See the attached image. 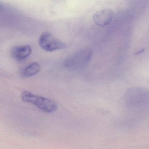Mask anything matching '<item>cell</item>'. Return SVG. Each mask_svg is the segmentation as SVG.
Wrapping results in <instances>:
<instances>
[{
  "instance_id": "8992f818",
  "label": "cell",
  "mask_w": 149,
  "mask_h": 149,
  "mask_svg": "<svg viewBox=\"0 0 149 149\" xmlns=\"http://www.w3.org/2000/svg\"><path fill=\"white\" fill-rule=\"evenodd\" d=\"M11 55L15 59L22 60L30 56L31 48L29 45H22L13 47L11 50Z\"/></svg>"
},
{
  "instance_id": "3957f363",
  "label": "cell",
  "mask_w": 149,
  "mask_h": 149,
  "mask_svg": "<svg viewBox=\"0 0 149 149\" xmlns=\"http://www.w3.org/2000/svg\"><path fill=\"white\" fill-rule=\"evenodd\" d=\"M125 100L130 107L144 106L149 102V92L141 87L130 88L126 93Z\"/></svg>"
},
{
  "instance_id": "5b68a950",
  "label": "cell",
  "mask_w": 149,
  "mask_h": 149,
  "mask_svg": "<svg viewBox=\"0 0 149 149\" xmlns=\"http://www.w3.org/2000/svg\"><path fill=\"white\" fill-rule=\"evenodd\" d=\"M114 13L109 8L98 10L93 16V19L95 24L100 27H104L109 24L113 20Z\"/></svg>"
},
{
  "instance_id": "7a4b0ae2",
  "label": "cell",
  "mask_w": 149,
  "mask_h": 149,
  "mask_svg": "<svg viewBox=\"0 0 149 149\" xmlns=\"http://www.w3.org/2000/svg\"><path fill=\"white\" fill-rule=\"evenodd\" d=\"M93 56L92 51L88 49L80 50L68 57L64 62L65 68L70 71H78L85 68Z\"/></svg>"
},
{
  "instance_id": "277c9868",
  "label": "cell",
  "mask_w": 149,
  "mask_h": 149,
  "mask_svg": "<svg viewBox=\"0 0 149 149\" xmlns=\"http://www.w3.org/2000/svg\"><path fill=\"white\" fill-rule=\"evenodd\" d=\"M39 44L44 50L53 52L63 50L66 45L61 41L55 38L52 34L48 32H44L40 36Z\"/></svg>"
},
{
  "instance_id": "6da1fadb",
  "label": "cell",
  "mask_w": 149,
  "mask_h": 149,
  "mask_svg": "<svg viewBox=\"0 0 149 149\" xmlns=\"http://www.w3.org/2000/svg\"><path fill=\"white\" fill-rule=\"evenodd\" d=\"M21 96L24 102L31 103L45 113H54L57 109L56 103L49 98L35 95L28 91L22 92Z\"/></svg>"
},
{
  "instance_id": "52a82bcc",
  "label": "cell",
  "mask_w": 149,
  "mask_h": 149,
  "mask_svg": "<svg viewBox=\"0 0 149 149\" xmlns=\"http://www.w3.org/2000/svg\"><path fill=\"white\" fill-rule=\"evenodd\" d=\"M41 70V66L37 62H34L28 65L24 68L22 74L26 78L32 77L37 74Z\"/></svg>"
},
{
  "instance_id": "ba28073f",
  "label": "cell",
  "mask_w": 149,
  "mask_h": 149,
  "mask_svg": "<svg viewBox=\"0 0 149 149\" xmlns=\"http://www.w3.org/2000/svg\"><path fill=\"white\" fill-rule=\"evenodd\" d=\"M2 9V6L0 4V10H1Z\"/></svg>"
}]
</instances>
